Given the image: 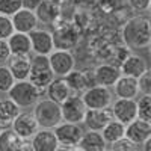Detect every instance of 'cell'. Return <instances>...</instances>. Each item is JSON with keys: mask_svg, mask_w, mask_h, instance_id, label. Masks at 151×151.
Segmentation results:
<instances>
[{"mask_svg": "<svg viewBox=\"0 0 151 151\" xmlns=\"http://www.w3.org/2000/svg\"><path fill=\"white\" fill-rule=\"evenodd\" d=\"M121 38L124 45L130 52L133 50H145L150 47L151 42V26L150 18L144 15H134L130 17L122 24Z\"/></svg>", "mask_w": 151, "mask_h": 151, "instance_id": "1", "label": "cell"}, {"mask_svg": "<svg viewBox=\"0 0 151 151\" xmlns=\"http://www.w3.org/2000/svg\"><path fill=\"white\" fill-rule=\"evenodd\" d=\"M6 95L20 109H30L36 104L38 100L44 97V94L29 80H17L6 92Z\"/></svg>", "mask_w": 151, "mask_h": 151, "instance_id": "2", "label": "cell"}, {"mask_svg": "<svg viewBox=\"0 0 151 151\" xmlns=\"http://www.w3.org/2000/svg\"><path fill=\"white\" fill-rule=\"evenodd\" d=\"M32 109V113L40 129H55L58 124L62 122L60 106L52 100H48L47 97L40 98Z\"/></svg>", "mask_w": 151, "mask_h": 151, "instance_id": "3", "label": "cell"}, {"mask_svg": "<svg viewBox=\"0 0 151 151\" xmlns=\"http://www.w3.org/2000/svg\"><path fill=\"white\" fill-rule=\"evenodd\" d=\"M55 79V74L50 68L48 58L41 55H33L30 58V73L27 80L35 85L42 94H45V88Z\"/></svg>", "mask_w": 151, "mask_h": 151, "instance_id": "4", "label": "cell"}, {"mask_svg": "<svg viewBox=\"0 0 151 151\" xmlns=\"http://www.w3.org/2000/svg\"><path fill=\"white\" fill-rule=\"evenodd\" d=\"M83 103L88 109H104V107H110L112 101H113V92L110 88L106 86H100V85H94L91 88L85 89L80 94Z\"/></svg>", "mask_w": 151, "mask_h": 151, "instance_id": "5", "label": "cell"}, {"mask_svg": "<svg viewBox=\"0 0 151 151\" xmlns=\"http://www.w3.org/2000/svg\"><path fill=\"white\" fill-rule=\"evenodd\" d=\"M47 58L55 77H65L70 71L76 68V56L71 50L55 48Z\"/></svg>", "mask_w": 151, "mask_h": 151, "instance_id": "6", "label": "cell"}, {"mask_svg": "<svg viewBox=\"0 0 151 151\" xmlns=\"http://www.w3.org/2000/svg\"><path fill=\"white\" fill-rule=\"evenodd\" d=\"M55 136L62 147H70V148H77L82 136L85 133L83 127L80 124H73V122H65L62 121L53 129Z\"/></svg>", "mask_w": 151, "mask_h": 151, "instance_id": "7", "label": "cell"}, {"mask_svg": "<svg viewBox=\"0 0 151 151\" xmlns=\"http://www.w3.org/2000/svg\"><path fill=\"white\" fill-rule=\"evenodd\" d=\"M60 115L62 121L65 122H73V124H82L85 113H86V106L83 103V100L80 94H74L68 97L64 103H60Z\"/></svg>", "mask_w": 151, "mask_h": 151, "instance_id": "8", "label": "cell"}, {"mask_svg": "<svg viewBox=\"0 0 151 151\" xmlns=\"http://www.w3.org/2000/svg\"><path fill=\"white\" fill-rule=\"evenodd\" d=\"M112 118L119 121L121 124L127 125L137 118L136 113V100L132 98H113L110 104Z\"/></svg>", "mask_w": 151, "mask_h": 151, "instance_id": "9", "label": "cell"}, {"mask_svg": "<svg viewBox=\"0 0 151 151\" xmlns=\"http://www.w3.org/2000/svg\"><path fill=\"white\" fill-rule=\"evenodd\" d=\"M30 38V47L33 55H41L48 56L55 50V41H53V33L48 29H40L36 27L29 33Z\"/></svg>", "mask_w": 151, "mask_h": 151, "instance_id": "10", "label": "cell"}, {"mask_svg": "<svg viewBox=\"0 0 151 151\" xmlns=\"http://www.w3.org/2000/svg\"><path fill=\"white\" fill-rule=\"evenodd\" d=\"M11 129L14 130L21 139L30 141L32 136L40 130V125H38L32 112H23L21 110L18 113V116L14 119V122L11 124Z\"/></svg>", "mask_w": 151, "mask_h": 151, "instance_id": "11", "label": "cell"}, {"mask_svg": "<svg viewBox=\"0 0 151 151\" xmlns=\"http://www.w3.org/2000/svg\"><path fill=\"white\" fill-rule=\"evenodd\" d=\"M112 112L110 107L104 109H86L83 124L88 130L92 132H101L106 125L112 121Z\"/></svg>", "mask_w": 151, "mask_h": 151, "instance_id": "12", "label": "cell"}, {"mask_svg": "<svg viewBox=\"0 0 151 151\" xmlns=\"http://www.w3.org/2000/svg\"><path fill=\"white\" fill-rule=\"evenodd\" d=\"M11 20H12L14 30L20 33H30L32 30H35L40 26V21L36 18L35 11L27 9V8H21L18 12H15L11 17Z\"/></svg>", "mask_w": 151, "mask_h": 151, "instance_id": "13", "label": "cell"}, {"mask_svg": "<svg viewBox=\"0 0 151 151\" xmlns=\"http://www.w3.org/2000/svg\"><path fill=\"white\" fill-rule=\"evenodd\" d=\"M124 136L137 147L142 145L147 139L151 137V122L142 121V119H134L130 124L125 125V133Z\"/></svg>", "mask_w": 151, "mask_h": 151, "instance_id": "14", "label": "cell"}, {"mask_svg": "<svg viewBox=\"0 0 151 151\" xmlns=\"http://www.w3.org/2000/svg\"><path fill=\"white\" fill-rule=\"evenodd\" d=\"M32 151H56L59 142L55 136L53 129H40L30 139Z\"/></svg>", "mask_w": 151, "mask_h": 151, "instance_id": "15", "label": "cell"}, {"mask_svg": "<svg viewBox=\"0 0 151 151\" xmlns=\"http://www.w3.org/2000/svg\"><path fill=\"white\" fill-rule=\"evenodd\" d=\"M118 68L121 76H129V77H134V79H137L147 70H150L148 62L141 55H136V53H129V56L121 62Z\"/></svg>", "mask_w": 151, "mask_h": 151, "instance_id": "16", "label": "cell"}, {"mask_svg": "<svg viewBox=\"0 0 151 151\" xmlns=\"http://www.w3.org/2000/svg\"><path fill=\"white\" fill-rule=\"evenodd\" d=\"M113 88V97L116 98H132L136 100L139 97V88H137V79L129 77V76H119Z\"/></svg>", "mask_w": 151, "mask_h": 151, "instance_id": "17", "label": "cell"}, {"mask_svg": "<svg viewBox=\"0 0 151 151\" xmlns=\"http://www.w3.org/2000/svg\"><path fill=\"white\" fill-rule=\"evenodd\" d=\"M71 95H74V92L71 91V88L68 86L64 77H55L45 88V94H44V97H47L48 100H52L58 104L64 103Z\"/></svg>", "mask_w": 151, "mask_h": 151, "instance_id": "18", "label": "cell"}, {"mask_svg": "<svg viewBox=\"0 0 151 151\" xmlns=\"http://www.w3.org/2000/svg\"><path fill=\"white\" fill-rule=\"evenodd\" d=\"M121 76L119 68L113 64H100L94 68V79H95V85L100 86H106V88H112L115 85V82L118 80V77Z\"/></svg>", "mask_w": 151, "mask_h": 151, "instance_id": "19", "label": "cell"}, {"mask_svg": "<svg viewBox=\"0 0 151 151\" xmlns=\"http://www.w3.org/2000/svg\"><path fill=\"white\" fill-rule=\"evenodd\" d=\"M53 33V41H55V48H62V50H71L76 47L79 41V35L73 27V24L70 26H62L56 29Z\"/></svg>", "mask_w": 151, "mask_h": 151, "instance_id": "20", "label": "cell"}, {"mask_svg": "<svg viewBox=\"0 0 151 151\" xmlns=\"http://www.w3.org/2000/svg\"><path fill=\"white\" fill-rule=\"evenodd\" d=\"M6 44H8V48H9L11 55H15V56H30V53H32L29 33L14 32L6 40Z\"/></svg>", "mask_w": 151, "mask_h": 151, "instance_id": "21", "label": "cell"}, {"mask_svg": "<svg viewBox=\"0 0 151 151\" xmlns=\"http://www.w3.org/2000/svg\"><path fill=\"white\" fill-rule=\"evenodd\" d=\"M6 67L17 80H27L30 73V56H15L11 55L6 60Z\"/></svg>", "mask_w": 151, "mask_h": 151, "instance_id": "22", "label": "cell"}, {"mask_svg": "<svg viewBox=\"0 0 151 151\" xmlns=\"http://www.w3.org/2000/svg\"><path fill=\"white\" fill-rule=\"evenodd\" d=\"M35 14L40 23L55 24L60 18V8L50 0H41L40 5L35 8Z\"/></svg>", "mask_w": 151, "mask_h": 151, "instance_id": "23", "label": "cell"}, {"mask_svg": "<svg viewBox=\"0 0 151 151\" xmlns=\"http://www.w3.org/2000/svg\"><path fill=\"white\" fill-rule=\"evenodd\" d=\"M106 147L107 144L104 142L101 133L92 132V130H86L77 145L80 151H104Z\"/></svg>", "mask_w": 151, "mask_h": 151, "instance_id": "24", "label": "cell"}, {"mask_svg": "<svg viewBox=\"0 0 151 151\" xmlns=\"http://www.w3.org/2000/svg\"><path fill=\"white\" fill-rule=\"evenodd\" d=\"M26 141L12 130L11 127L3 129L0 133V151H23Z\"/></svg>", "mask_w": 151, "mask_h": 151, "instance_id": "25", "label": "cell"}, {"mask_svg": "<svg viewBox=\"0 0 151 151\" xmlns=\"http://www.w3.org/2000/svg\"><path fill=\"white\" fill-rule=\"evenodd\" d=\"M21 109L9 98H0V125L3 129L11 127V124L18 116Z\"/></svg>", "mask_w": 151, "mask_h": 151, "instance_id": "26", "label": "cell"}, {"mask_svg": "<svg viewBox=\"0 0 151 151\" xmlns=\"http://www.w3.org/2000/svg\"><path fill=\"white\" fill-rule=\"evenodd\" d=\"M103 136V139L107 145L113 144V142H116L119 141L121 137H124V133H125V125L121 124L119 121H115V119H112L106 127L100 132Z\"/></svg>", "mask_w": 151, "mask_h": 151, "instance_id": "27", "label": "cell"}, {"mask_svg": "<svg viewBox=\"0 0 151 151\" xmlns=\"http://www.w3.org/2000/svg\"><path fill=\"white\" fill-rule=\"evenodd\" d=\"M65 82L68 83V86L71 88V91L74 94H82L85 89H86V80H85V76L82 73V70H73L70 71L67 76H65Z\"/></svg>", "mask_w": 151, "mask_h": 151, "instance_id": "28", "label": "cell"}, {"mask_svg": "<svg viewBox=\"0 0 151 151\" xmlns=\"http://www.w3.org/2000/svg\"><path fill=\"white\" fill-rule=\"evenodd\" d=\"M136 113L137 119L151 122V95L141 94V97L136 98Z\"/></svg>", "mask_w": 151, "mask_h": 151, "instance_id": "29", "label": "cell"}, {"mask_svg": "<svg viewBox=\"0 0 151 151\" xmlns=\"http://www.w3.org/2000/svg\"><path fill=\"white\" fill-rule=\"evenodd\" d=\"M14 83H15V79L12 76V73L9 71V68L5 64L0 65V94H6Z\"/></svg>", "mask_w": 151, "mask_h": 151, "instance_id": "30", "label": "cell"}, {"mask_svg": "<svg viewBox=\"0 0 151 151\" xmlns=\"http://www.w3.org/2000/svg\"><path fill=\"white\" fill-rule=\"evenodd\" d=\"M23 8V0H0V15L12 17Z\"/></svg>", "mask_w": 151, "mask_h": 151, "instance_id": "31", "label": "cell"}, {"mask_svg": "<svg viewBox=\"0 0 151 151\" xmlns=\"http://www.w3.org/2000/svg\"><path fill=\"white\" fill-rule=\"evenodd\" d=\"M14 32L15 30H14V26H12L11 17L0 15V41H6Z\"/></svg>", "mask_w": 151, "mask_h": 151, "instance_id": "32", "label": "cell"}, {"mask_svg": "<svg viewBox=\"0 0 151 151\" xmlns=\"http://www.w3.org/2000/svg\"><path fill=\"white\" fill-rule=\"evenodd\" d=\"M136 150H137V145L129 141L125 136L121 137L119 141L110 144V151H136Z\"/></svg>", "mask_w": 151, "mask_h": 151, "instance_id": "33", "label": "cell"}, {"mask_svg": "<svg viewBox=\"0 0 151 151\" xmlns=\"http://www.w3.org/2000/svg\"><path fill=\"white\" fill-rule=\"evenodd\" d=\"M137 88H139V94L151 95V74H150V70H147L142 76L137 77Z\"/></svg>", "mask_w": 151, "mask_h": 151, "instance_id": "34", "label": "cell"}, {"mask_svg": "<svg viewBox=\"0 0 151 151\" xmlns=\"http://www.w3.org/2000/svg\"><path fill=\"white\" fill-rule=\"evenodd\" d=\"M130 9L136 11V12H147L150 11L151 6V0H127Z\"/></svg>", "mask_w": 151, "mask_h": 151, "instance_id": "35", "label": "cell"}, {"mask_svg": "<svg viewBox=\"0 0 151 151\" xmlns=\"http://www.w3.org/2000/svg\"><path fill=\"white\" fill-rule=\"evenodd\" d=\"M9 56H11V53H9L6 41H0V65H3Z\"/></svg>", "mask_w": 151, "mask_h": 151, "instance_id": "36", "label": "cell"}, {"mask_svg": "<svg viewBox=\"0 0 151 151\" xmlns=\"http://www.w3.org/2000/svg\"><path fill=\"white\" fill-rule=\"evenodd\" d=\"M142 147H144V151H151V137L142 144Z\"/></svg>", "mask_w": 151, "mask_h": 151, "instance_id": "37", "label": "cell"}, {"mask_svg": "<svg viewBox=\"0 0 151 151\" xmlns=\"http://www.w3.org/2000/svg\"><path fill=\"white\" fill-rule=\"evenodd\" d=\"M23 151H32V148H30V145L29 144H26V147L23 148Z\"/></svg>", "mask_w": 151, "mask_h": 151, "instance_id": "38", "label": "cell"}, {"mask_svg": "<svg viewBox=\"0 0 151 151\" xmlns=\"http://www.w3.org/2000/svg\"><path fill=\"white\" fill-rule=\"evenodd\" d=\"M2 130H3V127H2V125H0V133H2Z\"/></svg>", "mask_w": 151, "mask_h": 151, "instance_id": "39", "label": "cell"}, {"mask_svg": "<svg viewBox=\"0 0 151 151\" xmlns=\"http://www.w3.org/2000/svg\"><path fill=\"white\" fill-rule=\"evenodd\" d=\"M104 151H110V150H107V148H106V150H104Z\"/></svg>", "mask_w": 151, "mask_h": 151, "instance_id": "40", "label": "cell"}, {"mask_svg": "<svg viewBox=\"0 0 151 151\" xmlns=\"http://www.w3.org/2000/svg\"><path fill=\"white\" fill-rule=\"evenodd\" d=\"M136 151H139V150H136Z\"/></svg>", "mask_w": 151, "mask_h": 151, "instance_id": "41", "label": "cell"}]
</instances>
